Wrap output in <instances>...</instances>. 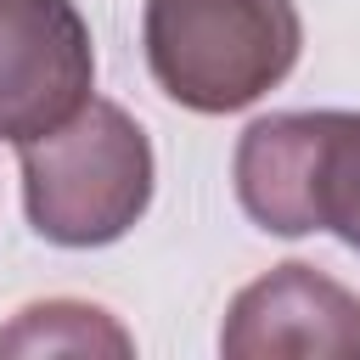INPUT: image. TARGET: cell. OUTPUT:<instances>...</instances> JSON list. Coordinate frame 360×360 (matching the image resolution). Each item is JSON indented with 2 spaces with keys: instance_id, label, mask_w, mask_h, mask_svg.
Wrapping results in <instances>:
<instances>
[{
  "instance_id": "6da1fadb",
  "label": "cell",
  "mask_w": 360,
  "mask_h": 360,
  "mask_svg": "<svg viewBox=\"0 0 360 360\" xmlns=\"http://www.w3.org/2000/svg\"><path fill=\"white\" fill-rule=\"evenodd\" d=\"M22 214L51 248H107L152 208V141L107 96L17 146Z\"/></svg>"
},
{
  "instance_id": "7a4b0ae2",
  "label": "cell",
  "mask_w": 360,
  "mask_h": 360,
  "mask_svg": "<svg viewBox=\"0 0 360 360\" xmlns=\"http://www.w3.org/2000/svg\"><path fill=\"white\" fill-rule=\"evenodd\" d=\"M141 45L169 101L225 118L298 68L304 22L292 0H146Z\"/></svg>"
},
{
  "instance_id": "3957f363",
  "label": "cell",
  "mask_w": 360,
  "mask_h": 360,
  "mask_svg": "<svg viewBox=\"0 0 360 360\" xmlns=\"http://www.w3.org/2000/svg\"><path fill=\"white\" fill-rule=\"evenodd\" d=\"M242 214L270 236L332 231L360 253V112L253 118L231 158Z\"/></svg>"
},
{
  "instance_id": "277c9868",
  "label": "cell",
  "mask_w": 360,
  "mask_h": 360,
  "mask_svg": "<svg viewBox=\"0 0 360 360\" xmlns=\"http://www.w3.org/2000/svg\"><path fill=\"white\" fill-rule=\"evenodd\" d=\"M96 90V39L73 0H0V141L22 146Z\"/></svg>"
},
{
  "instance_id": "5b68a950",
  "label": "cell",
  "mask_w": 360,
  "mask_h": 360,
  "mask_svg": "<svg viewBox=\"0 0 360 360\" xmlns=\"http://www.w3.org/2000/svg\"><path fill=\"white\" fill-rule=\"evenodd\" d=\"M225 360H360V298L326 270L287 259L248 281L219 326Z\"/></svg>"
},
{
  "instance_id": "8992f818",
  "label": "cell",
  "mask_w": 360,
  "mask_h": 360,
  "mask_svg": "<svg viewBox=\"0 0 360 360\" xmlns=\"http://www.w3.org/2000/svg\"><path fill=\"white\" fill-rule=\"evenodd\" d=\"M0 354H135V338L107 315L101 304L84 298H45L22 304L0 326Z\"/></svg>"
}]
</instances>
